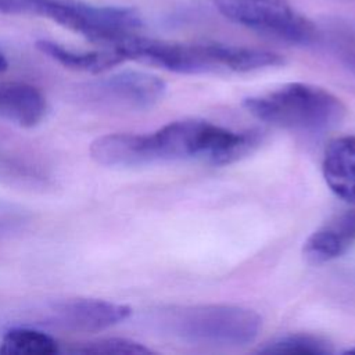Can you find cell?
<instances>
[{"label":"cell","mask_w":355,"mask_h":355,"mask_svg":"<svg viewBox=\"0 0 355 355\" xmlns=\"http://www.w3.org/2000/svg\"><path fill=\"white\" fill-rule=\"evenodd\" d=\"M352 46H354V47H355V40H354V42H352ZM354 54H355V51H354Z\"/></svg>","instance_id":"d6986e66"},{"label":"cell","mask_w":355,"mask_h":355,"mask_svg":"<svg viewBox=\"0 0 355 355\" xmlns=\"http://www.w3.org/2000/svg\"><path fill=\"white\" fill-rule=\"evenodd\" d=\"M159 324L168 334L186 343L237 347L255 341L262 319L243 305L194 304L161 311Z\"/></svg>","instance_id":"277c9868"},{"label":"cell","mask_w":355,"mask_h":355,"mask_svg":"<svg viewBox=\"0 0 355 355\" xmlns=\"http://www.w3.org/2000/svg\"><path fill=\"white\" fill-rule=\"evenodd\" d=\"M258 136L236 132L204 119H180L148 135H133L137 166L197 159L212 165L232 164L251 153Z\"/></svg>","instance_id":"6da1fadb"},{"label":"cell","mask_w":355,"mask_h":355,"mask_svg":"<svg viewBox=\"0 0 355 355\" xmlns=\"http://www.w3.org/2000/svg\"><path fill=\"white\" fill-rule=\"evenodd\" d=\"M244 108L254 118L290 130L323 132L345 116V105L331 92L304 82L286 83L273 90L250 96Z\"/></svg>","instance_id":"7a4b0ae2"},{"label":"cell","mask_w":355,"mask_h":355,"mask_svg":"<svg viewBox=\"0 0 355 355\" xmlns=\"http://www.w3.org/2000/svg\"><path fill=\"white\" fill-rule=\"evenodd\" d=\"M322 173L329 189L355 208V135L336 137L327 144Z\"/></svg>","instance_id":"30bf717a"},{"label":"cell","mask_w":355,"mask_h":355,"mask_svg":"<svg viewBox=\"0 0 355 355\" xmlns=\"http://www.w3.org/2000/svg\"><path fill=\"white\" fill-rule=\"evenodd\" d=\"M26 219L28 215L22 207L0 198V236L15 232Z\"/></svg>","instance_id":"2e32d148"},{"label":"cell","mask_w":355,"mask_h":355,"mask_svg":"<svg viewBox=\"0 0 355 355\" xmlns=\"http://www.w3.org/2000/svg\"><path fill=\"white\" fill-rule=\"evenodd\" d=\"M58 352L60 344L54 337L31 327L10 329L0 340L3 355H54Z\"/></svg>","instance_id":"4fadbf2b"},{"label":"cell","mask_w":355,"mask_h":355,"mask_svg":"<svg viewBox=\"0 0 355 355\" xmlns=\"http://www.w3.org/2000/svg\"><path fill=\"white\" fill-rule=\"evenodd\" d=\"M36 47L40 53L73 71L100 73L125 61V57L115 47H103L94 51H75L51 40H37Z\"/></svg>","instance_id":"7c38bea8"},{"label":"cell","mask_w":355,"mask_h":355,"mask_svg":"<svg viewBox=\"0 0 355 355\" xmlns=\"http://www.w3.org/2000/svg\"><path fill=\"white\" fill-rule=\"evenodd\" d=\"M355 243V208L334 215L304 243V258L313 265L343 257Z\"/></svg>","instance_id":"9c48e42d"},{"label":"cell","mask_w":355,"mask_h":355,"mask_svg":"<svg viewBox=\"0 0 355 355\" xmlns=\"http://www.w3.org/2000/svg\"><path fill=\"white\" fill-rule=\"evenodd\" d=\"M259 354H290V355H329L333 348L322 337L302 333H293L277 337L258 348Z\"/></svg>","instance_id":"5bb4252c"},{"label":"cell","mask_w":355,"mask_h":355,"mask_svg":"<svg viewBox=\"0 0 355 355\" xmlns=\"http://www.w3.org/2000/svg\"><path fill=\"white\" fill-rule=\"evenodd\" d=\"M125 60H135L176 73L244 72L250 54L244 46L222 43H176L132 33L116 43Z\"/></svg>","instance_id":"5b68a950"},{"label":"cell","mask_w":355,"mask_h":355,"mask_svg":"<svg viewBox=\"0 0 355 355\" xmlns=\"http://www.w3.org/2000/svg\"><path fill=\"white\" fill-rule=\"evenodd\" d=\"M0 14L43 17L103 47H114L143 25L135 8L93 6L80 0H0Z\"/></svg>","instance_id":"3957f363"},{"label":"cell","mask_w":355,"mask_h":355,"mask_svg":"<svg viewBox=\"0 0 355 355\" xmlns=\"http://www.w3.org/2000/svg\"><path fill=\"white\" fill-rule=\"evenodd\" d=\"M47 114L44 94L22 82L0 83V118L21 128H35Z\"/></svg>","instance_id":"8fae6325"},{"label":"cell","mask_w":355,"mask_h":355,"mask_svg":"<svg viewBox=\"0 0 355 355\" xmlns=\"http://www.w3.org/2000/svg\"><path fill=\"white\" fill-rule=\"evenodd\" d=\"M68 354L83 355H147L154 351L144 344L122 337H105L90 340L86 343H78L67 349Z\"/></svg>","instance_id":"9a60e30c"},{"label":"cell","mask_w":355,"mask_h":355,"mask_svg":"<svg viewBox=\"0 0 355 355\" xmlns=\"http://www.w3.org/2000/svg\"><path fill=\"white\" fill-rule=\"evenodd\" d=\"M348 352H354V354H355V347L351 348V349H348Z\"/></svg>","instance_id":"ac0fdd59"},{"label":"cell","mask_w":355,"mask_h":355,"mask_svg":"<svg viewBox=\"0 0 355 355\" xmlns=\"http://www.w3.org/2000/svg\"><path fill=\"white\" fill-rule=\"evenodd\" d=\"M132 308L98 298H72L51 306L50 322L72 331H100L126 320Z\"/></svg>","instance_id":"ba28073f"},{"label":"cell","mask_w":355,"mask_h":355,"mask_svg":"<svg viewBox=\"0 0 355 355\" xmlns=\"http://www.w3.org/2000/svg\"><path fill=\"white\" fill-rule=\"evenodd\" d=\"M216 10L232 22L290 44L318 40L316 25L287 0H214Z\"/></svg>","instance_id":"8992f818"},{"label":"cell","mask_w":355,"mask_h":355,"mask_svg":"<svg viewBox=\"0 0 355 355\" xmlns=\"http://www.w3.org/2000/svg\"><path fill=\"white\" fill-rule=\"evenodd\" d=\"M165 82L150 72L126 69L78 87V100L107 111H146L165 96Z\"/></svg>","instance_id":"52a82bcc"},{"label":"cell","mask_w":355,"mask_h":355,"mask_svg":"<svg viewBox=\"0 0 355 355\" xmlns=\"http://www.w3.org/2000/svg\"><path fill=\"white\" fill-rule=\"evenodd\" d=\"M7 69V60H6V57L3 55V53L0 51V73L3 72V71H6Z\"/></svg>","instance_id":"e0dca14e"}]
</instances>
